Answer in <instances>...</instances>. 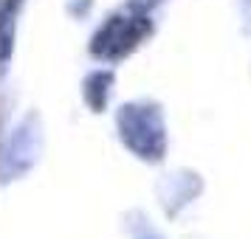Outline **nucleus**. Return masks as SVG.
Returning <instances> with one entry per match:
<instances>
[{
    "mask_svg": "<svg viewBox=\"0 0 251 239\" xmlns=\"http://www.w3.org/2000/svg\"><path fill=\"white\" fill-rule=\"evenodd\" d=\"M116 132L136 158L158 163L167 155L164 110L152 102H127L116 110Z\"/></svg>",
    "mask_w": 251,
    "mask_h": 239,
    "instance_id": "1",
    "label": "nucleus"
},
{
    "mask_svg": "<svg viewBox=\"0 0 251 239\" xmlns=\"http://www.w3.org/2000/svg\"><path fill=\"white\" fill-rule=\"evenodd\" d=\"M152 34V23H150L147 14L133 12L130 14H110L99 28L96 34L91 37V51L96 59L102 62H122L125 57H130L147 37Z\"/></svg>",
    "mask_w": 251,
    "mask_h": 239,
    "instance_id": "2",
    "label": "nucleus"
},
{
    "mask_svg": "<svg viewBox=\"0 0 251 239\" xmlns=\"http://www.w3.org/2000/svg\"><path fill=\"white\" fill-rule=\"evenodd\" d=\"M40 152H43V121L37 113H28L20 118L6 147L0 149V183L20 180L25 172L34 169Z\"/></svg>",
    "mask_w": 251,
    "mask_h": 239,
    "instance_id": "3",
    "label": "nucleus"
},
{
    "mask_svg": "<svg viewBox=\"0 0 251 239\" xmlns=\"http://www.w3.org/2000/svg\"><path fill=\"white\" fill-rule=\"evenodd\" d=\"M25 0H3L0 3V82L9 73V62L14 57V40H17V17Z\"/></svg>",
    "mask_w": 251,
    "mask_h": 239,
    "instance_id": "4",
    "label": "nucleus"
},
{
    "mask_svg": "<svg viewBox=\"0 0 251 239\" xmlns=\"http://www.w3.org/2000/svg\"><path fill=\"white\" fill-rule=\"evenodd\" d=\"M116 76L110 70H91L85 82H82V96H85V104L91 107L93 113H102L107 102H110V90H113Z\"/></svg>",
    "mask_w": 251,
    "mask_h": 239,
    "instance_id": "5",
    "label": "nucleus"
},
{
    "mask_svg": "<svg viewBox=\"0 0 251 239\" xmlns=\"http://www.w3.org/2000/svg\"><path fill=\"white\" fill-rule=\"evenodd\" d=\"M164 0H130V9L133 12H141V14H147L150 9H155V6H161Z\"/></svg>",
    "mask_w": 251,
    "mask_h": 239,
    "instance_id": "6",
    "label": "nucleus"
}]
</instances>
